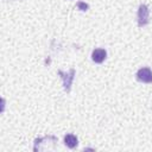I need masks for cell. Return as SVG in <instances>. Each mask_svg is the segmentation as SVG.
Instances as JSON below:
<instances>
[{"label": "cell", "instance_id": "cell-6", "mask_svg": "<svg viewBox=\"0 0 152 152\" xmlns=\"http://www.w3.org/2000/svg\"><path fill=\"white\" fill-rule=\"evenodd\" d=\"M76 6H77V8H78V10H81V11H87V10L89 8V6H88V4H86V2H83V1H78Z\"/></svg>", "mask_w": 152, "mask_h": 152}, {"label": "cell", "instance_id": "cell-5", "mask_svg": "<svg viewBox=\"0 0 152 152\" xmlns=\"http://www.w3.org/2000/svg\"><path fill=\"white\" fill-rule=\"evenodd\" d=\"M64 144H65L69 148H75V147L77 146V144H78V139L76 138V135L69 133V134H66V135L64 137Z\"/></svg>", "mask_w": 152, "mask_h": 152}, {"label": "cell", "instance_id": "cell-3", "mask_svg": "<svg viewBox=\"0 0 152 152\" xmlns=\"http://www.w3.org/2000/svg\"><path fill=\"white\" fill-rule=\"evenodd\" d=\"M137 78H138L140 82L151 83V82H152V71H151V69L147 68V66L140 68V69L137 71Z\"/></svg>", "mask_w": 152, "mask_h": 152}, {"label": "cell", "instance_id": "cell-2", "mask_svg": "<svg viewBox=\"0 0 152 152\" xmlns=\"http://www.w3.org/2000/svg\"><path fill=\"white\" fill-rule=\"evenodd\" d=\"M58 75L62 77L63 80V87H64V90L66 93L70 91L71 89V84H72V80H74V76H75V69H70L68 72H63L62 70H58Z\"/></svg>", "mask_w": 152, "mask_h": 152}, {"label": "cell", "instance_id": "cell-1", "mask_svg": "<svg viewBox=\"0 0 152 152\" xmlns=\"http://www.w3.org/2000/svg\"><path fill=\"white\" fill-rule=\"evenodd\" d=\"M137 20H138V26L142 27L148 24L150 21V10L147 5L141 4L138 8V14H137Z\"/></svg>", "mask_w": 152, "mask_h": 152}, {"label": "cell", "instance_id": "cell-4", "mask_svg": "<svg viewBox=\"0 0 152 152\" xmlns=\"http://www.w3.org/2000/svg\"><path fill=\"white\" fill-rule=\"evenodd\" d=\"M107 57V52L104 49H95L91 52V59L95 63H102Z\"/></svg>", "mask_w": 152, "mask_h": 152}]
</instances>
